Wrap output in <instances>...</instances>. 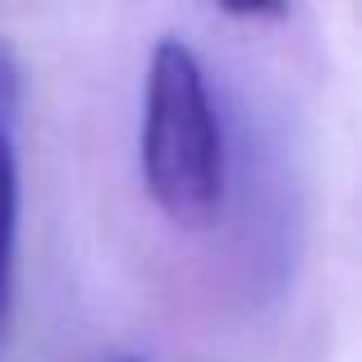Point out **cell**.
Returning <instances> with one entry per match:
<instances>
[{
	"label": "cell",
	"instance_id": "obj_5",
	"mask_svg": "<svg viewBox=\"0 0 362 362\" xmlns=\"http://www.w3.org/2000/svg\"><path fill=\"white\" fill-rule=\"evenodd\" d=\"M124 362H138V358H124Z\"/></svg>",
	"mask_w": 362,
	"mask_h": 362
},
{
	"label": "cell",
	"instance_id": "obj_3",
	"mask_svg": "<svg viewBox=\"0 0 362 362\" xmlns=\"http://www.w3.org/2000/svg\"><path fill=\"white\" fill-rule=\"evenodd\" d=\"M18 106H23V92H18V69H14V60H9V51L0 46V142L14 138Z\"/></svg>",
	"mask_w": 362,
	"mask_h": 362
},
{
	"label": "cell",
	"instance_id": "obj_2",
	"mask_svg": "<svg viewBox=\"0 0 362 362\" xmlns=\"http://www.w3.org/2000/svg\"><path fill=\"white\" fill-rule=\"evenodd\" d=\"M18 142H0V339L9 326V308H14V275H18Z\"/></svg>",
	"mask_w": 362,
	"mask_h": 362
},
{
	"label": "cell",
	"instance_id": "obj_4",
	"mask_svg": "<svg viewBox=\"0 0 362 362\" xmlns=\"http://www.w3.org/2000/svg\"><path fill=\"white\" fill-rule=\"evenodd\" d=\"M216 5L234 18H247V23H280V18H289L293 0H216Z\"/></svg>",
	"mask_w": 362,
	"mask_h": 362
},
{
	"label": "cell",
	"instance_id": "obj_1",
	"mask_svg": "<svg viewBox=\"0 0 362 362\" xmlns=\"http://www.w3.org/2000/svg\"><path fill=\"white\" fill-rule=\"evenodd\" d=\"M234 129L211 74L188 42H156L138 124L142 188L179 230H206L230 206Z\"/></svg>",
	"mask_w": 362,
	"mask_h": 362
}]
</instances>
